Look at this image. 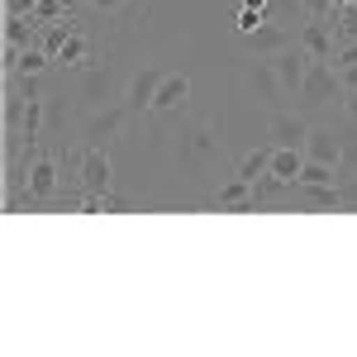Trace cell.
Returning a JSON list of instances; mask_svg holds the SVG:
<instances>
[{"instance_id": "obj_29", "label": "cell", "mask_w": 357, "mask_h": 357, "mask_svg": "<svg viewBox=\"0 0 357 357\" xmlns=\"http://www.w3.org/2000/svg\"><path fill=\"white\" fill-rule=\"evenodd\" d=\"M38 0H5V15H33Z\"/></svg>"}, {"instance_id": "obj_2", "label": "cell", "mask_w": 357, "mask_h": 357, "mask_svg": "<svg viewBox=\"0 0 357 357\" xmlns=\"http://www.w3.org/2000/svg\"><path fill=\"white\" fill-rule=\"evenodd\" d=\"M77 100H82L86 110H105V105H114V100H124V91H119V77H114L110 62H91V67H86Z\"/></svg>"}, {"instance_id": "obj_15", "label": "cell", "mask_w": 357, "mask_h": 357, "mask_svg": "<svg viewBox=\"0 0 357 357\" xmlns=\"http://www.w3.org/2000/svg\"><path fill=\"white\" fill-rule=\"evenodd\" d=\"M53 62H57V72H86V67H91V38L77 29V33H72V38L57 48Z\"/></svg>"}, {"instance_id": "obj_21", "label": "cell", "mask_w": 357, "mask_h": 357, "mask_svg": "<svg viewBox=\"0 0 357 357\" xmlns=\"http://www.w3.org/2000/svg\"><path fill=\"white\" fill-rule=\"evenodd\" d=\"M333 33H338V43L343 38H357V5H338L333 10Z\"/></svg>"}, {"instance_id": "obj_3", "label": "cell", "mask_w": 357, "mask_h": 357, "mask_svg": "<svg viewBox=\"0 0 357 357\" xmlns=\"http://www.w3.org/2000/svg\"><path fill=\"white\" fill-rule=\"evenodd\" d=\"M338 91H343V82H338V67H333V62H314V57H310V72H305V82H301V91H296V100H305L310 110H319V105H329Z\"/></svg>"}, {"instance_id": "obj_24", "label": "cell", "mask_w": 357, "mask_h": 357, "mask_svg": "<svg viewBox=\"0 0 357 357\" xmlns=\"http://www.w3.org/2000/svg\"><path fill=\"white\" fill-rule=\"evenodd\" d=\"M262 24H267V15H262V10H248V5L238 10V33H257Z\"/></svg>"}, {"instance_id": "obj_1", "label": "cell", "mask_w": 357, "mask_h": 357, "mask_svg": "<svg viewBox=\"0 0 357 357\" xmlns=\"http://www.w3.org/2000/svg\"><path fill=\"white\" fill-rule=\"evenodd\" d=\"M129 119H134V110H129L124 100H114L105 110H91L86 124H82V143L86 148H114V143L124 138V129H129Z\"/></svg>"}, {"instance_id": "obj_10", "label": "cell", "mask_w": 357, "mask_h": 357, "mask_svg": "<svg viewBox=\"0 0 357 357\" xmlns=\"http://www.w3.org/2000/svg\"><path fill=\"white\" fill-rule=\"evenodd\" d=\"M301 38V29H286V24H262L257 33H243V48L252 57H272V53H281V48H291Z\"/></svg>"}, {"instance_id": "obj_35", "label": "cell", "mask_w": 357, "mask_h": 357, "mask_svg": "<svg viewBox=\"0 0 357 357\" xmlns=\"http://www.w3.org/2000/svg\"><path fill=\"white\" fill-rule=\"evenodd\" d=\"M353 5H357V0H353Z\"/></svg>"}, {"instance_id": "obj_32", "label": "cell", "mask_w": 357, "mask_h": 357, "mask_svg": "<svg viewBox=\"0 0 357 357\" xmlns=\"http://www.w3.org/2000/svg\"><path fill=\"white\" fill-rule=\"evenodd\" d=\"M105 210H129V200H124V195H114V191H105Z\"/></svg>"}, {"instance_id": "obj_20", "label": "cell", "mask_w": 357, "mask_h": 357, "mask_svg": "<svg viewBox=\"0 0 357 357\" xmlns=\"http://www.w3.org/2000/svg\"><path fill=\"white\" fill-rule=\"evenodd\" d=\"M357 176V124L353 129H343V162H338V181H348Z\"/></svg>"}, {"instance_id": "obj_17", "label": "cell", "mask_w": 357, "mask_h": 357, "mask_svg": "<svg viewBox=\"0 0 357 357\" xmlns=\"http://www.w3.org/2000/svg\"><path fill=\"white\" fill-rule=\"evenodd\" d=\"M301 172H305V148H276L272 153V176L281 186H301Z\"/></svg>"}, {"instance_id": "obj_27", "label": "cell", "mask_w": 357, "mask_h": 357, "mask_svg": "<svg viewBox=\"0 0 357 357\" xmlns=\"http://www.w3.org/2000/svg\"><path fill=\"white\" fill-rule=\"evenodd\" d=\"M338 186H343V210H357V176L338 181Z\"/></svg>"}, {"instance_id": "obj_33", "label": "cell", "mask_w": 357, "mask_h": 357, "mask_svg": "<svg viewBox=\"0 0 357 357\" xmlns=\"http://www.w3.org/2000/svg\"><path fill=\"white\" fill-rule=\"evenodd\" d=\"M248 10H262V15H267V0H243Z\"/></svg>"}, {"instance_id": "obj_14", "label": "cell", "mask_w": 357, "mask_h": 357, "mask_svg": "<svg viewBox=\"0 0 357 357\" xmlns=\"http://www.w3.org/2000/svg\"><path fill=\"white\" fill-rule=\"evenodd\" d=\"M305 158L310 162H343V129H310V143H305Z\"/></svg>"}, {"instance_id": "obj_30", "label": "cell", "mask_w": 357, "mask_h": 357, "mask_svg": "<svg viewBox=\"0 0 357 357\" xmlns=\"http://www.w3.org/2000/svg\"><path fill=\"white\" fill-rule=\"evenodd\" d=\"M343 110H348V124H357V91H343Z\"/></svg>"}, {"instance_id": "obj_28", "label": "cell", "mask_w": 357, "mask_h": 357, "mask_svg": "<svg viewBox=\"0 0 357 357\" xmlns=\"http://www.w3.org/2000/svg\"><path fill=\"white\" fill-rule=\"evenodd\" d=\"M338 82H343V91H357V62L338 67Z\"/></svg>"}, {"instance_id": "obj_6", "label": "cell", "mask_w": 357, "mask_h": 357, "mask_svg": "<svg viewBox=\"0 0 357 357\" xmlns=\"http://www.w3.org/2000/svg\"><path fill=\"white\" fill-rule=\"evenodd\" d=\"M176 138H181V143H176V153H181V158H191V162H205V158H215V153H220V124H210V119L186 124Z\"/></svg>"}, {"instance_id": "obj_5", "label": "cell", "mask_w": 357, "mask_h": 357, "mask_svg": "<svg viewBox=\"0 0 357 357\" xmlns=\"http://www.w3.org/2000/svg\"><path fill=\"white\" fill-rule=\"evenodd\" d=\"M162 67H138L134 77L124 82V105L134 110V119H143V114H153V100H158V86H162Z\"/></svg>"}, {"instance_id": "obj_9", "label": "cell", "mask_w": 357, "mask_h": 357, "mask_svg": "<svg viewBox=\"0 0 357 357\" xmlns=\"http://www.w3.org/2000/svg\"><path fill=\"white\" fill-rule=\"evenodd\" d=\"M24 186H29V200H53L57 186H62V162L38 153V158L29 162V181Z\"/></svg>"}, {"instance_id": "obj_16", "label": "cell", "mask_w": 357, "mask_h": 357, "mask_svg": "<svg viewBox=\"0 0 357 357\" xmlns=\"http://www.w3.org/2000/svg\"><path fill=\"white\" fill-rule=\"evenodd\" d=\"M252 205H257V195H252V181H243V176H234L229 186L215 191V210H238V215H248Z\"/></svg>"}, {"instance_id": "obj_7", "label": "cell", "mask_w": 357, "mask_h": 357, "mask_svg": "<svg viewBox=\"0 0 357 357\" xmlns=\"http://www.w3.org/2000/svg\"><path fill=\"white\" fill-rule=\"evenodd\" d=\"M301 48L314 57V62H333V53H338L333 20H305V24H301Z\"/></svg>"}, {"instance_id": "obj_23", "label": "cell", "mask_w": 357, "mask_h": 357, "mask_svg": "<svg viewBox=\"0 0 357 357\" xmlns=\"http://www.w3.org/2000/svg\"><path fill=\"white\" fill-rule=\"evenodd\" d=\"M67 15H72V10H67L62 0H38V5H33V20H38V24H57V20H67Z\"/></svg>"}, {"instance_id": "obj_25", "label": "cell", "mask_w": 357, "mask_h": 357, "mask_svg": "<svg viewBox=\"0 0 357 357\" xmlns=\"http://www.w3.org/2000/svg\"><path fill=\"white\" fill-rule=\"evenodd\" d=\"M301 5H305V20H333V10H338L333 0H301Z\"/></svg>"}, {"instance_id": "obj_13", "label": "cell", "mask_w": 357, "mask_h": 357, "mask_svg": "<svg viewBox=\"0 0 357 357\" xmlns=\"http://www.w3.org/2000/svg\"><path fill=\"white\" fill-rule=\"evenodd\" d=\"M310 119L305 114H286V110H276L272 114V143L276 148H305L310 143Z\"/></svg>"}, {"instance_id": "obj_19", "label": "cell", "mask_w": 357, "mask_h": 357, "mask_svg": "<svg viewBox=\"0 0 357 357\" xmlns=\"http://www.w3.org/2000/svg\"><path fill=\"white\" fill-rule=\"evenodd\" d=\"M272 153H276V143H267V148H252V153H248L243 162H238V176L257 186V181H262V176L272 172Z\"/></svg>"}, {"instance_id": "obj_26", "label": "cell", "mask_w": 357, "mask_h": 357, "mask_svg": "<svg viewBox=\"0 0 357 357\" xmlns=\"http://www.w3.org/2000/svg\"><path fill=\"white\" fill-rule=\"evenodd\" d=\"M348 62H357V38H343L333 53V67H348Z\"/></svg>"}, {"instance_id": "obj_18", "label": "cell", "mask_w": 357, "mask_h": 357, "mask_svg": "<svg viewBox=\"0 0 357 357\" xmlns=\"http://www.w3.org/2000/svg\"><path fill=\"white\" fill-rule=\"evenodd\" d=\"M43 38V24L33 20V15H5V43H15V48H33Z\"/></svg>"}, {"instance_id": "obj_11", "label": "cell", "mask_w": 357, "mask_h": 357, "mask_svg": "<svg viewBox=\"0 0 357 357\" xmlns=\"http://www.w3.org/2000/svg\"><path fill=\"white\" fill-rule=\"evenodd\" d=\"M114 181L110 172V148H86V162H82V191L91 195H105Z\"/></svg>"}, {"instance_id": "obj_12", "label": "cell", "mask_w": 357, "mask_h": 357, "mask_svg": "<svg viewBox=\"0 0 357 357\" xmlns=\"http://www.w3.org/2000/svg\"><path fill=\"white\" fill-rule=\"evenodd\" d=\"M186 100H191V77L167 72L162 86H158V100H153V114H176V110H186Z\"/></svg>"}, {"instance_id": "obj_8", "label": "cell", "mask_w": 357, "mask_h": 357, "mask_svg": "<svg viewBox=\"0 0 357 357\" xmlns=\"http://www.w3.org/2000/svg\"><path fill=\"white\" fill-rule=\"evenodd\" d=\"M272 67H276V77H281V86H286V96H296L301 82H305V72H310V53L301 48V38H296L291 48L272 53Z\"/></svg>"}, {"instance_id": "obj_31", "label": "cell", "mask_w": 357, "mask_h": 357, "mask_svg": "<svg viewBox=\"0 0 357 357\" xmlns=\"http://www.w3.org/2000/svg\"><path fill=\"white\" fill-rule=\"evenodd\" d=\"M91 5H96L100 15H114V10H124V0H91Z\"/></svg>"}, {"instance_id": "obj_4", "label": "cell", "mask_w": 357, "mask_h": 357, "mask_svg": "<svg viewBox=\"0 0 357 357\" xmlns=\"http://www.w3.org/2000/svg\"><path fill=\"white\" fill-rule=\"evenodd\" d=\"M243 82L248 91L267 105V110H281V100H286V86H281V77H276V67H272V57H252L248 62V72H243Z\"/></svg>"}, {"instance_id": "obj_22", "label": "cell", "mask_w": 357, "mask_h": 357, "mask_svg": "<svg viewBox=\"0 0 357 357\" xmlns=\"http://www.w3.org/2000/svg\"><path fill=\"white\" fill-rule=\"evenodd\" d=\"M62 124H67V110H62V96H48V114H43V138L62 134Z\"/></svg>"}, {"instance_id": "obj_34", "label": "cell", "mask_w": 357, "mask_h": 357, "mask_svg": "<svg viewBox=\"0 0 357 357\" xmlns=\"http://www.w3.org/2000/svg\"><path fill=\"white\" fill-rule=\"evenodd\" d=\"M62 5H67V10H77V5H82V0H62Z\"/></svg>"}]
</instances>
